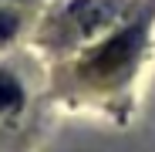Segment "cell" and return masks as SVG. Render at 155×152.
<instances>
[{
  "label": "cell",
  "mask_w": 155,
  "mask_h": 152,
  "mask_svg": "<svg viewBox=\"0 0 155 152\" xmlns=\"http://www.w3.org/2000/svg\"><path fill=\"white\" fill-rule=\"evenodd\" d=\"M135 44H138V31H121L115 37H108L105 44H101L98 51H91V58H88V71L91 74H111L118 68L128 64V58L135 54Z\"/></svg>",
  "instance_id": "6da1fadb"
},
{
  "label": "cell",
  "mask_w": 155,
  "mask_h": 152,
  "mask_svg": "<svg viewBox=\"0 0 155 152\" xmlns=\"http://www.w3.org/2000/svg\"><path fill=\"white\" fill-rule=\"evenodd\" d=\"M17 105H20V85L0 71V108H17Z\"/></svg>",
  "instance_id": "7a4b0ae2"
},
{
  "label": "cell",
  "mask_w": 155,
  "mask_h": 152,
  "mask_svg": "<svg viewBox=\"0 0 155 152\" xmlns=\"http://www.w3.org/2000/svg\"><path fill=\"white\" fill-rule=\"evenodd\" d=\"M14 31H17V17H14V14H7V10H0V44L10 41V37H14Z\"/></svg>",
  "instance_id": "3957f363"
}]
</instances>
